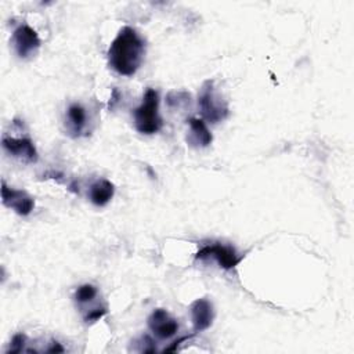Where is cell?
Listing matches in <instances>:
<instances>
[{
  "mask_svg": "<svg viewBox=\"0 0 354 354\" xmlns=\"http://www.w3.org/2000/svg\"><path fill=\"white\" fill-rule=\"evenodd\" d=\"M97 295H98V290H97V288L94 285L84 283V285H80L75 290V300L79 304H84V303L91 301Z\"/></svg>",
  "mask_w": 354,
  "mask_h": 354,
  "instance_id": "cell-13",
  "label": "cell"
},
{
  "mask_svg": "<svg viewBox=\"0 0 354 354\" xmlns=\"http://www.w3.org/2000/svg\"><path fill=\"white\" fill-rule=\"evenodd\" d=\"M115 194V185L106 178L95 180L88 188V199L93 205L102 207L111 202Z\"/></svg>",
  "mask_w": 354,
  "mask_h": 354,
  "instance_id": "cell-12",
  "label": "cell"
},
{
  "mask_svg": "<svg viewBox=\"0 0 354 354\" xmlns=\"http://www.w3.org/2000/svg\"><path fill=\"white\" fill-rule=\"evenodd\" d=\"M134 127L141 134H155L162 126L163 120L159 115V93L148 87L142 95L141 104L133 111Z\"/></svg>",
  "mask_w": 354,
  "mask_h": 354,
  "instance_id": "cell-2",
  "label": "cell"
},
{
  "mask_svg": "<svg viewBox=\"0 0 354 354\" xmlns=\"http://www.w3.org/2000/svg\"><path fill=\"white\" fill-rule=\"evenodd\" d=\"M191 313V321L194 326V332L199 333L210 328L214 319V308L210 300L206 297H201L192 301L189 306Z\"/></svg>",
  "mask_w": 354,
  "mask_h": 354,
  "instance_id": "cell-10",
  "label": "cell"
},
{
  "mask_svg": "<svg viewBox=\"0 0 354 354\" xmlns=\"http://www.w3.org/2000/svg\"><path fill=\"white\" fill-rule=\"evenodd\" d=\"M137 344L140 346L138 351L140 353H155L156 351V346H155V342L151 336L148 335H142L140 337V340L137 342Z\"/></svg>",
  "mask_w": 354,
  "mask_h": 354,
  "instance_id": "cell-16",
  "label": "cell"
},
{
  "mask_svg": "<svg viewBox=\"0 0 354 354\" xmlns=\"http://www.w3.org/2000/svg\"><path fill=\"white\" fill-rule=\"evenodd\" d=\"M213 136L207 129L206 122L202 118H189L188 119V134L187 142L194 148H206L212 144Z\"/></svg>",
  "mask_w": 354,
  "mask_h": 354,
  "instance_id": "cell-11",
  "label": "cell"
},
{
  "mask_svg": "<svg viewBox=\"0 0 354 354\" xmlns=\"http://www.w3.org/2000/svg\"><path fill=\"white\" fill-rule=\"evenodd\" d=\"M207 259H213L224 270H232L241 263L243 256L239 254L235 250V248H232L231 245H225L221 242H212V243L203 245L195 254V260H207Z\"/></svg>",
  "mask_w": 354,
  "mask_h": 354,
  "instance_id": "cell-4",
  "label": "cell"
},
{
  "mask_svg": "<svg viewBox=\"0 0 354 354\" xmlns=\"http://www.w3.org/2000/svg\"><path fill=\"white\" fill-rule=\"evenodd\" d=\"M1 147L10 156L18 159L19 162L35 163L39 159L37 149L29 136L14 137L4 133L1 137Z\"/></svg>",
  "mask_w": 354,
  "mask_h": 354,
  "instance_id": "cell-6",
  "label": "cell"
},
{
  "mask_svg": "<svg viewBox=\"0 0 354 354\" xmlns=\"http://www.w3.org/2000/svg\"><path fill=\"white\" fill-rule=\"evenodd\" d=\"M10 43L12 44L15 54L22 59L35 57L41 44L37 32L28 24H21L12 30Z\"/></svg>",
  "mask_w": 354,
  "mask_h": 354,
  "instance_id": "cell-5",
  "label": "cell"
},
{
  "mask_svg": "<svg viewBox=\"0 0 354 354\" xmlns=\"http://www.w3.org/2000/svg\"><path fill=\"white\" fill-rule=\"evenodd\" d=\"M196 333L195 332H192L191 335H187V336H183V337H180L178 340H174L169 347H166L163 351L166 353V351H176L177 348H178V346L181 344V343H184V342H188L191 337H194Z\"/></svg>",
  "mask_w": 354,
  "mask_h": 354,
  "instance_id": "cell-17",
  "label": "cell"
},
{
  "mask_svg": "<svg viewBox=\"0 0 354 354\" xmlns=\"http://www.w3.org/2000/svg\"><path fill=\"white\" fill-rule=\"evenodd\" d=\"M65 127L68 134L72 138L87 136L88 115H87V109L82 104L79 102L69 104L65 112Z\"/></svg>",
  "mask_w": 354,
  "mask_h": 354,
  "instance_id": "cell-9",
  "label": "cell"
},
{
  "mask_svg": "<svg viewBox=\"0 0 354 354\" xmlns=\"http://www.w3.org/2000/svg\"><path fill=\"white\" fill-rule=\"evenodd\" d=\"M149 330L160 340L170 339L178 330L177 321L165 310V308H155L147 319Z\"/></svg>",
  "mask_w": 354,
  "mask_h": 354,
  "instance_id": "cell-8",
  "label": "cell"
},
{
  "mask_svg": "<svg viewBox=\"0 0 354 354\" xmlns=\"http://www.w3.org/2000/svg\"><path fill=\"white\" fill-rule=\"evenodd\" d=\"M108 313V308L105 306H97L94 308H91L90 311H87L83 317V319L87 322V324H93V322H97L100 321L104 315H106Z\"/></svg>",
  "mask_w": 354,
  "mask_h": 354,
  "instance_id": "cell-15",
  "label": "cell"
},
{
  "mask_svg": "<svg viewBox=\"0 0 354 354\" xmlns=\"http://www.w3.org/2000/svg\"><path fill=\"white\" fill-rule=\"evenodd\" d=\"M25 343H26V336L25 333H15L10 342V347L7 348V354H17L21 351H25Z\"/></svg>",
  "mask_w": 354,
  "mask_h": 354,
  "instance_id": "cell-14",
  "label": "cell"
},
{
  "mask_svg": "<svg viewBox=\"0 0 354 354\" xmlns=\"http://www.w3.org/2000/svg\"><path fill=\"white\" fill-rule=\"evenodd\" d=\"M198 108L201 118L206 123H220L230 115L227 101L220 95L214 86V80H205L198 93Z\"/></svg>",
  "mask_w": 354,
  "mask_h": 354,
  "instance_id": "cell-3",
  "label": "cell"
},
{
  "mask_svg": "<svg viewBox=\"0 0 354 354\" xmlns=\"http://www.w3.org/2000/svg\"><path fill=\"white\" fill-rule=\"evenodd\" d=\"M65 348L58 342H51L50 346L46 348V353H64Z\"/></svg>",
  "mask_w": 354,
  "mask_h": 354,
  "instance_id": "cell-18",
  "label": "cell"
},
{
  "mask_svg": "<svg viewBox=\"0 0 354 354\" xmlns=\"http://www.w3.org/2000/svg\"><path fill=\"white\" fill-rule=\"evenodd\" d=\"M1 202L19 216H29L35 209V199L28 192L8 187L4 180L1 181Z\"/></svg>",
  "mask_w": 354,
  "mask_h": 354,
  "instance_id": "cell-7",
  "label": "cell"
},
{
  "mask_svg": "<svg viewBox=\"0 0 354 354\" xmlns=\"http://www.w3.org/2000/svg\"><path fill=\"white\" fill-rule=\"evenodd\" d=\"M145 55V40L131 26H122L112 40L106 58L108 65L120 76H133Z\"/></svg>",
  "mask_w": 354,
  "mask_h": 354,
  "instance_id": "cell-1",
  "label": "cell"
}]
</instances>
